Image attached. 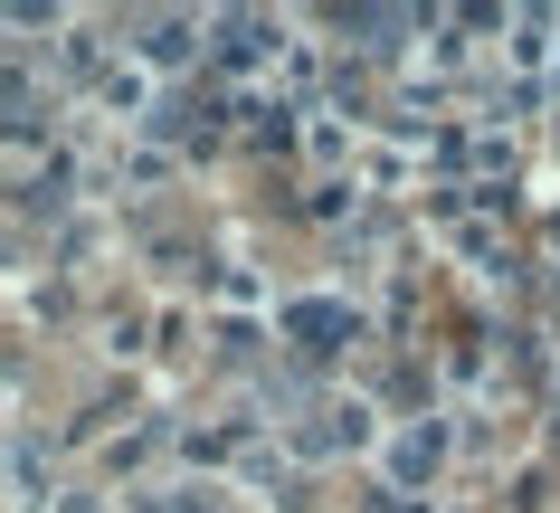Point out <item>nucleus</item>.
I'll list each match as a JSON object with an SVG mask.
<instances>
[{"mask_svg": "<svg viewBox=\"0 0 560 513\" xmlns=\"http://www.w3.org/2000/svg\"><path fill=\"white\" fill-rule=\"evenodd\" d=\"M295 333H304V342H314V352H324V342H342V333H352V324H342L332 304H295Z\"/></svg>", "mask_w": 560, "mask_h": 513, "instance_id": "f257e3e1", "label": "nucleus"}]
</instances>
